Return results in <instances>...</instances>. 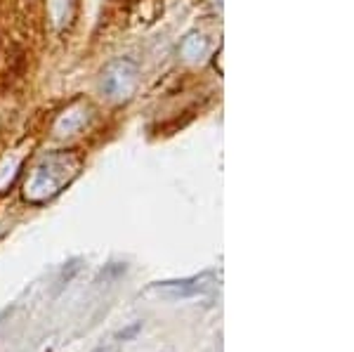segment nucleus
Here are the masks:
<instances>
[{
  "label": "nucleus",
  "instance_id": "nucleus-4",
  "mask_svg": "<svg viewBox=\"0 0 354 352\" xmlns=\"http://www.w3.org/2000/svg\"><path fill=\"white\" fill-rule=\"evenodd\" d=\"M142 326H145V322H133V324L125 326L123 331H118L116 340H123V343H125V340H133V338L137 336V333L142 331Z\"/></svg>",
  "mask_w": 354,
  "mask_h": 352
},
{
  "label": "nucleus",
  "instance_id": "nucleus-1",
  "mask_svg": "<svg viewBox=\"0 0 354 352\" xmlns=\"http://www.w3.org/2000/svg\"><path fill=\"white\" fill-rule=\"evenodd\" d=\"M78 161L73 154H50L45 156L36 168H33L31 178L24 185V198L31 203H43L48 198H53L55 194H59L62 187L71 183L78 173Z\"/></svg>",
  "mask_w": 354,
  "mask_h": 352
},
{
  "label": "nucleus",
  "instance_id": "nucleus-3",
  "mask_svg": "<svg viewBox=\"0 0 354 352\" xmlns=\"http://www.w3.org/2000/svg\"><path fill=\"white\" fill-rule=\"evenodd\" d=\"M210 272H203V275H196V277H187V279H177V281H158L153 286V291L163 293V296H170V298H192V296H198L203 293L205 288L210 286Z\"/></svg>",
  "mask_w": 354,
  "mask_h": 352
},
{
  "label": "nucleus",
  "instance_id": "nucleus-2",
  "mask_svg": "<svg viewBox=\"0 0 354 352\" xmlns=\"http://www.w3.org/2000/svg\"><path fill=\"white\" fill-rule=\"evenodd\" d=\"M137 81V66L130 59H118L111 62L106 66L104 76H102V90H104L106 98L111 100H123L133 93Z\"/></svg>",
  "mask_w": 354,
  "mask_h": 352
},
{
  "label": "nucleus",
  "instance_id": "nucleus-5",
  "mask_svg": "<svg viewBox=\"0 0 354 352\" xmlns=\"http://www.w3.org/2000/svg\"><path fill=\"white\" fill-rule=\"evenodd\" d=\"M90 352H121V340H116V338L102 340V343H97Z\"/></svg>",
  "mask_w": 354,
  "mask_h": 352
}]
</instances>
